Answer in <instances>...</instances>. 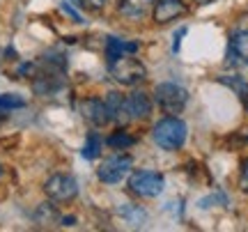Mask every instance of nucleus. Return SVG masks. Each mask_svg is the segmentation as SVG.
I'll return each mask as SVG.
<instances>
[{"instance_id":"1","label":"nucleus","mask_w":248,"mask_h":232,"mask_svg":"<svg viewBox=\"0 0 248 232\" xmlns=\"http://www.w3.org/2000/svg\"><path fill=\"white\" fill-rule=\"evenodd\" d=\"M186 134H188V126L179 115H166L152 129L154 143L159 145L161 150H166V152L182 150L186 143Z\"/></svg>"},{"instance_id":"2","label":"nucleus","mask_w":248,"mask_h":232,"mask_svg":"<svg viewBox=\"0 0 248 232\" xmlns=\"http://www.w3.org/2000/svg\"><path fill=\"white\" fill-rule=\"evenodd\" d=\"M108 72H110V76H113L117 83L129 85V88H136L138 83H142V80L147 78L145 64H142L138 58H133V53L120 55L115 60H110V62H108Z\"/></svg>"},{"instance_id":"3","label":"nucleus","mask_w":248,"mask_h":232,"mask_svg":"<svg viewBox=\"0 0 248 232\" xmlns=\"http://www.w3.org/2000/svg\"><path fill=\"white\" fill-rule=\"evenodd\" d=\"M154 104L166 115H179L188 104V92L177 83H159L154 88Z\"/></svg>"},{"instance_id":"4","label":"nucleus","mask_w":248,"mask_h":232,"mask_svg":"<svg viewBox=\"0 0 248 232\" xmlns=\"http://www.w3.org/2000/svg\"><path fill=\"white\" fill-rule=\"evenodd\" d=\"M129 188L140 198H156L163 193L166 179L161 172H154V170H136L129 177Z\"/></svg>"},{"instance_id":"5","label":"nucleus","mask_w":248,"mask_h":232,"mask_svg":"<svg viewBox=\"0 0 248 232\" xmlns=\"http://www.w3.org/2000/svg\"><path fill=\"white\" fill-rule=\"evenodd\" d=\"M133 168V159L129 154H115L106 159L97 170V177L104 182V184H120L124 177L131 175Z\"/></svg>"},{"instance_id":"6","label":"nucleus","mask_w":248,"mask_h":232,"mask_svg":"<svg viewBox=\"0 0 248 232\" xmlns=\"http://www.w3.org/2000/svg\"><path fill=\"white\" fill-rule=\"evenodd\" d=\"M44 193L55 202H69L78 196V182L71 177V175H51L44 184Z\"/></svg>"},{"instance_id":"7","label":"nucleus","mask_w":248,"mask_h":232,"mask_svg":"<svg viewBox=\"0 0 248 232\" xmlns=\"http://www.w3.org/2000/svg\"><path fill=\"white\" fill-rule=\"evenodd\" d=\"M188 7H186L184 0H156L154 9H152V16L156 23H170V21H177L179 16H184Z\"/></svg>"},{"instance_id":"8","label":"nucleus","mask_w":248,"mask_h":232,"mask_svg":"<svg viewBox=\"0 0 248 232\" xmlns=\"http://www.w3.org/2000/svg\"><path fill=\"white\" fill-rule=\"evenodd\" d=\"M78 110L80 115H83V120L85 122H90L92 126H104L110 122V117H108V110H106V104L101 101V99H83L78 104Z\"/></svg>"},{"instance_id":"9","label":"nucleus","mask_w":248,"mask_h":232,"mask_svg":"<svg viewBox=\"0 0 248 232\" xmlns=\"http://www.w3.org/2000/svg\"><path fill=\"white\" fill-rule=\"evenodd\" d=\"M156 0H117V12L122 14L126 21H142L152 14Z\"/></svg>"},{"instance_id":"10","label":"nucleus","mask_w":248,"mask_h":232,"mask_svg":"<svg viewBox=\"0 0 248 232\" xmlns=\"http://www.w3.org/2000/svg\"><path fill=\"white\" fill-rule=\"evenodd\" d=\"M104 104H106V110H108L110 122H115V124H126V122L131 120L126 97H122L120 92H108L106 99H104Z\"/></svg>"},{"instance_id":"11","label":"nucleus","mask_w":248,"mask_h":232,"mask_svg":"<svg viewBox=\"0 0 248 232\" xmlns=\"http://www.w3.org/2000/svg\"><path fill=\"white\" fill-rule=\"evenodd\" d=\"M126 104H129V113H131V120H147L152 115V99L147 92L142 90H133L131 94L126 97Z\"/></svg>"},{"instance_id":"12","label":"nucleus","mask_w":248,"mask_h":232,"mask_svg":"<svg viewBox=\"0 0 248 232\" xmlns=\"http://www.w3.org/2000/svg\"><path fill=\"white\" fill-rule=\"evenodd\" d=\"M138 51V44L136 42H124V39H117V37H108L106 39V55H108V62L115 60L120 55L126 53H136Z\"/></svg>"},{"instance_id":"13","label":"nucleus","mask_w":248,"mask_h":232,"mask_svg":"<svg viewBox=\"0 0 248 232\" xmlns=\"http://www.w3.org/2000/svg\"><path fill=\"white\" fill-rule=\"evenodd\" d=\"M120 214H122L133 228H142L145 221H147V212H145L140 205H124V207H120Z\"/></svg>"},{"instance_id":"14","label":"nucleus","mask_w":248,"mask_h":232,"mask_svg":"<svg viewBox=\"0 0 248 232\" xmlns=\"http://www.w3.org/2000/svg\"><path fill=\"white\" fill-rule=\"evenodd\" d=\"M230 51L237 60H248V30H239L232 35Z\"/></svg>"},{"instance_id":"15","label":"nucleus","mask_w":248,"mask_h":232,"mask_svg":"<svg viewBox=\"0 0 248 232\" xmlns=\"http://www.w3.org/2000/svg\"><path fill=\"white\" fill-rule=\"evenodd\" d=\"M101 147H104L101 136H99L97 131H90L88 138H85V145H83V156H85V159H97L99 152H101Z\"/></svg>"},{"instance_id":"16","label":"nucleus","mask_w":248,"mask_h":232,"mask_svg":"<svg viewBox=\"0 0 248 232\" xmlns=\"http://www.w3.org/2000/svg\"><path fill=\"white\" fill-rule=\"evenodd\" d=\"M106 145H108V147H113V150H126V147L136 145V138H133V136H129L126 131H115L113 136H108Z\"/></svg>"},{"instance_id":"17","label":"nucleus","mask_w":248,"mask_h":232,"mask_svg":"<svg viewBox=\"0 0 248 232\" xmlns=\"http://www.w3.org/2000/svg\"><path fill=\"white\" fill-rule=\"evenodd\" d=\"M58 218H60V216H58L53 205H48V202L39 205V209H37V221H39V223H53Z\"/></svg>"},{"instance_id":"18","label":"nucleus","mask_w":248,"mask_h":232,"mask_svg":"<svg viewBox=\"0 0 248 232\" xmlns=\"http://www.w3.org/2000/svg\"><path fill=\"white\" fill-rule=\"evenodd\" d=\"M23 106H26V101L16 97V94H0V108L9 110V108H23Z\"/></svg>"},{"instance_id":"19","label":"nucleus","mask_w":248,"mask_h":232,"mask_svg":"<svg viewBox=\"0 0 248 232\" xmlns=\"http://www.w3.org/2000/svg\"><path fill=\"white\" fill-rule=\"evenodd\" d=\"M76 2H78V7L88 9V12H101L108 0H76Z\"/></svg>"},{"instance_id":"20","label":"nucleus","mask_w":248,"mask_h":232,"mask_svg":"<svg viewBox=\"0 0 248 232\" xmlns=\"http://www.w3.org/2000/svg\"><path fill=\"white\" fill-rule=\"evenodd\" d=\"M239 188L244 193H248V159H244L241 163V172H239Z\"/></svg>"},{"instance_id":"21","label":"nucleus","mask_w":248,"mask_h":232,"mask_svg":"<svg viewBox=\"0 0 248 232\" xmlns=\"http://www.w3.org/2000/svg\"><path fill=\"white\" fill-rule=\"evenodd\" d=\"M184 35H186V28H179V32L175 35V44H172V51H175V53L179 51V46H182V37Z\"/></svg>"},{"instance_id":"22","label":"nucleus","mask_w":248,"mask_h":232,"mask_svg":"<svg viewBox=\"0 0 248 232\" xmlns=\"http://www.w3.org/2000/svg\"><path fill=\"white\" fill-rule=\"evenodd\" d=\"M60 221H62V225H74V216H64Z\"/></svg>"},{"instance_id":"23","label":"nucleus","mask_w":248,"mask_h":232,"mask_svg":"<svg viewBox=\"0 0 248 232\" xmlns=\"http://www.w3.org/2000/svg\"><path fill=\"white\" fill-rule=\"evenodd\" d=\"M193 2H195V5H212L214 0H193Z\"/></svg>"},{"instance_id":"24","label":"nucleus","mask_w":248,"mask_h":232,"mask_svg":"<svg viewBox=\"0 0 248 232\" xmlns=\"http://www.w3.org/2000/svg\"><path fill=\"white\" fill-rule=\"evenodd\" d=\"M246 108H248V92H246Z\"/></svg>"},{"instance_id":"25","label":"nucleus","mask_w":248,"mask_h":232,"mask_svg":"<svg viewBox=\"0 0 248 232\" xmlns=\"http://www.w3.org/2000/svg\"><path fill=\"white\" fill-rule=\"evenodd\" d=\"M0 177H2V166H0Z\"/></svg>"}]
</instances>
